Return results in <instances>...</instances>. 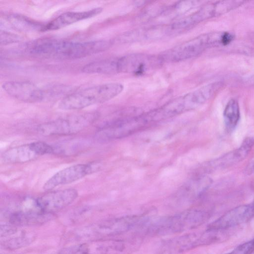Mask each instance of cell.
Returning a JSON list of instances; mask_svg holds the SVG:
<instances>
[{"mask_svg":"<svg viewBox=\"0 0 254 254\" xmlns=\"http://www.w3.org/2000/svg\"><path fill=\"white\" fill-rule=\"evenodd\" d=\"M208 101L207 94L201 88L175 98L152 110L158 122L194 109Z\"/></svg>","mask_w":254,"mask_h":254,"instance_id":"52a82bcc","label":"cell"},{"mask_svg":"<svg viewBox=\"0 0 254 254\" xmlns=\"http://www.w3.org/2000/svg\"><path fill=\"white\" fill-rule=\"evenodd\" d=\"M205 246L203 232L186 234L166 242L163 246V252L178 254L199 246Z\"/></svg>","mask_w":254,"mask_h":254,"instance_id":"5bb4252c","label":"cell"},{"mask_svg":"<svg viewBox=\"0 0 254 254\" xmlns=\"http://www.w3.org/2000/svg\"><path fill=\"white\" fill-rule=\"evenodd\" d=\"M251 205H252V208H253V211L254 212V199L253 202L251 203Z\"/></svg>","mask_w":254,"mask_h":254,"instance_id":"d4e9b609","label":"cell"},{"mask_svg":"<svg viewBox=\"0 0 254 254\" xmlns=\"http://www.w3.org/2000/svg\"><path fill=\"white\" fill-rule=\"evenodd\" d=\"M143 215H133L116 218L101 224L99 231L107 234H117L128 231L146 222Z\"/></svg>","mask_w":254,"mask_h":254,"instance_id":"2e32d148","label":"cell"},{"mask_svg":"<svg viewBox=\"0 0 254 254\" xmlns=\"http://www.w3.org/2000/svg\"><path fill=\"white\" fill-rule=\"evenodd\" d=\"M89 74H112L119 73L118 58H109L95 61L85 65L81 69Z\"/></svg>","mask_w":254,"mask_h":254,"instance_id":"d6986e66","label":"cell"},{"mask_svg":"<svg viewBox=\"0 0 254 254\" xmlns=\"http://www.w3.org/2000/svg\"><path fill=\"white\" fill-rule=\"evenodd\" d=\"M163 63L159 55L131 54L118 58V71L141 75L154 71Z\"/></svg>","mask_w":254,"mask_h":254,"instance_id":"ba28073f","label":"cell"},{"mask_svg":"<svg viewBox=\"0 0 254 254\" xmlns=\"http://www.w3.org/2000/svg\"><path fill=\"white\" fill-rule=\"evenodd\" d=\"M112 42L108 40L75 42L43 38L26 44L25 52L32 56L58 60H74L108 49Z\"/></svg>","mask_w":254,"mask_h":254,"instance_id":"6da1fadb","label":"cell"},{"mask_svg":"<svg viewBox=\"0 0 254 254\" xmlns=\"http://www.w3.org/2000/svg\"><path fill=\"white\" fill-rule=\"evenodd\" d=\"M254 252V238L245 242L226 254H252Z\"/></svg>","mask_w":254,"mask_h":254,"instance_id":"603a6c76","label":"cell"},{"mask_svg":"<svg viewBox=\"0 0 254 254\" xmlns=\"http://www.w3.org/2000/svg\"><path fill=\"white\" fill-rule=\"evenodd\" d=\"M7 20L11 26L16 30L23 32H30L42 30L44 27L29 18L20 14H11L7 17Z\"/></svg>","mask_w":254,"mask_h":254,"instance_id":"ffe728a7","label":"cell"},{"mask_svg":"<svg viewBox=\"0 0 254 254\" xmlns=\"http://www.w3.org/2000/svg\"><path fill=\"white\" fill-rule=\"evenodd\" d=\"M209 217V214L204 210L188 209L154 221L149 227L148 232L156 235L182 233L201 226Z\"/></svg>","mask_w":254,"mask_h":254,"instance_id":"277c9868","label":"cell"},{"mask_svg":"<svg viewBox=\"0 0 254 254\" xmlns=\"http://www.w3.org/2000/svg\"><path fill=\"white\" fill-rule=\"evenodd\" d=\"M95 241L81 244L69 250V254H106L110 247L119 249L122 245L119 242Z\"/></svg>","mask_w":254,"mask_h":254,"instance_id":"ac0fdd59","label":"cell"},{"mask_svg":"<svg viewBox=\"0 0 254 254\" xmlns=\"http://www.w3.org/2000/svg\"><path fill=\"white\" fill-rule=\"evenodd\" d=\"M254 146V136L246 138L241 145L221 157L208 162L205 165L206 171L222 169L231 166L243 160Z\"/></svg>","mask_w":254,"mask_h":254,"instance_id":"4fadbf2b","label":"cell"},{"mask_svg":"<svg viewBox=\"0 0 254 254\" xmlns=\"http://www.w3.org/2000/svg\"><path fill=\"white\" fill-rule=\"evenodd\" d=\"M233 38V35L228 32L205 33L164 51L159 56L163 62H178L196 57L208 48L227 45Z\"/></svg>","mask_w":254,"mask_h":254,"instance_id":"7a4b0ae2","label":"cell"},{"mask_svg":"<svg viewBox=\"0 0 254 254\" xmlns=\"http://www.w3.org/2000/svg\"><path fill=\"white\" fill-rule=\"evenodd\" d=\"M101 168L98 162L73 165L63 169L52 176L44 184V190L50 191L61 185L68 184L86 176L95 173Z\"/></svg>","mask_w":254,"mask_h":254,"instance_id":"30bf717a","label":"cell"},{"mask_svg":"<svg viewBox=\"0 0 254 254\" xmlns=\"http://www.w3.org/2000/svg\"><path fill=\"white\" fill-rule=\"evenodd\" d=\"M102 11V7H96L84 11L64 13L44 25L42 31L59 29L77 21L94 17Z\"/></svg>","mask_w":254,"mask_h":254,"instance_id":"9a60e30c","label":"cell"},{"mask_svg":"<svg viewBox=\"0 0 254 254\" xmlns=\"http://www.w3.org/2000/svg\"><path fill=\"white\" fill-rule=\"evenodd\" d=\"M15 233L8 236H12L7 240L4 241L3 246L9 249H16L28 245L32 242L34 237L32 235H28L25 233H21L19 235L16 234L14 236Z\"/></svg>","mask_w":254,"mask_h":254,"instance_id":"7402d4cb","label":"cell"},{"mask_svg":"<svg viewBox=\"0 0 254 254\" xmlns=\"http://www.w3.org/2000/svg\"><path fill=\"white\" fill-rule=\"evenodd\" d=\"M51 214L40 210L18 211L11 215L9 221L14 226L37 225L48 221L52 218Z\"/></svg>","mask_w":254,"mask_h":254,"instance_id":"e0dca14e","label":"cell"},{"mask_svg":"<svg viewBox=\"0 0 254 254\" xmlns=\"http://www.w3.org/2000/svg\"><path fill=\"white\" fill-rule=\"evenodd\" d=\"M98 117L96 112L70 115L39 125L37 131L45 136L72 135L91 126Z\"/></svg>","mask_w":254,"mask_h":254,"instance_id":"8992f818","label":"cell"},{"mask_svg":"<svg viewBox=\"0 0 254 254\" xmlns=\"http://www.w3.org/2000/svg\"><path fill=\"white\" fill-rule=\"evenodd\" d=\"M5 92L18 100L39 102L65 93L68 87L62 85L40 86L28 81H9L2 85Z\"/></svg>","mask_w":254,"mask_h":254,"instance_id":"5b68a950","label":"cell"},{"mask_svg":"<svg viewBox=\"0 0 254 254\" xmlns=\"http://www.w3.org/2000/svg\"><path fill=\"white\" fill-rule=\"evenodd\" d=\"M254 217L251 204L238 206L228 211L210 223L206 228L212 230H228Z\"/></svg>","mask_w":254,"mask_h":254,"instance_id":"7c38bea8","label":"cell"},{"mask_svg":"<svg viewBox=\"0 0 254 254\" xmlns=\"http://www.w3.org/2000/svg\"><path fill=\"white\" fill-rule=\"evenodd\" d=\"M19 40L18 37L13 34L4 31L0 33L1 44L6 45L7 44L16 42Z\"/></svg>","mask_w":254,"mask_h":254,"instance_id":"cb8c5ba5","label":"cell"},{"mask_svg":"<svg viewBox=\"0 0 254 254\" xmlns=\"http://www.w3.org/2000/svg\"><path fill=\"white\" fill-rule=\"evenodd\" d=\"M54 152L52 146L38 141L9 148L2 154L1 159L4 163L8 164L23 163Z\"/></svg>","mask_w":254,"mask_h":254,"instance_id":"9c48e42d","label":"cell"},{"mask_svg":"<svg viewBox=\"0 0 254 254\" xmlns=\"http://www.w3.org/2000/svg\"><path fill=\"white\" fill-rule=\"evenodd\" d=\"M78 196V191L67 189L48 191L38 197L35 205L40 211L52 214L60 210L72 203Z\"/></svg>","mask_w":254,"mask_h":254,"instance_id":"8fae6325","label":"cell"},{"mask_svg":"<svg viewBox=\"0 0 254 254\" xmlns=\"http://www.w3.org/2000/svg\"><path fill=\"white\" fill-rule=\"evenodd\" d=\"M253 168H254V165H253Z\"/></svg>","mask_w":254,"mask_h":254,"instance_id":"484cf974","label":"cell"},{"mask_svg":"<svg viewBox=\"0 0 254 254\" xmlns=\"http://www.w3.org/2000/svg\"><path fill=\"white\" fill-rule=\"evenodd\" d=\"M223 117L227 131H233L237 126L240 117L239 106L236 100L232 99L228 101L224 111Z\"/></svg>","mask_w":254,"mask_h":254,"instance_id":"44dd1931","label":"cell"},{"mask_svg":"<svg viewBox=\"0 0 254 254\" xmlns=\"http://www.w3.org/2000/svg\"><path fill=\"white\" fill-rule=\"evenodd\" d=\"M124 89L120 83L110 82L94 85L67 94L58 107L64 110H80L108 101L120 94Z\"/></svg>","mask_w":254,"mask_h":254,"instance_id":"3957f363","label":"cell"}]
</instances>
